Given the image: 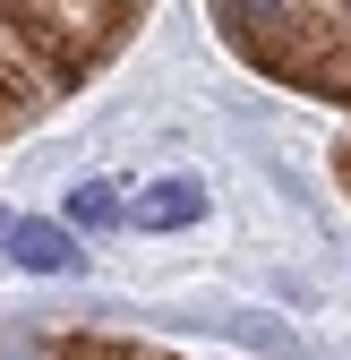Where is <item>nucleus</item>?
I'll return each instance as SVG.
<instances>
[{"label":"nucleus","mask_w":351,"mask_h":360,"mask_svg":"<svg viewBox=\"0 0 351 360\" xmlns=\"http://www.w3.org/2000/svg\"><path fill=\"white\" fill-rule=\"evenodd\" d=\"M69 214H77V223H103V214H120V189H112V180H95V189L69 198Z\"/></svg>","instance_id":"obj_6"},{"label":"nucleus","mask_w":351,"mask_h":360,"mask_svg":"<svg viewBox=\"0 0 351 360\" xmlns=\"http://www.w3.org/2000/svg\"><path fill=\"white\" fill-rule=\"evenodd\" d=\"M343 189H351V146H343Z\"/></svg>","instance_id":"obj_7"},{"label":"nucleus","mask_w":351,"mask_h":360,"mask_svg":"<svg viewBox=\"0 0 351 360\" xmlns=\"http://www.w3.org/2000/svg\"><path fill=\"white\" fill-rule=\"evenodd\" d=\"M0 249H9L26 275H77V240L60 223H0Z\"/></svg>","instance_id":"obj_4"},{"label":"nucleus","mask_w":351,"mask_h":360,"mask_svg":"<svg viewBox=\"0 0 351 360\" xmlns=\"http://www.w3.org/2000/svg\"><path fill=\"white\" fill-rule=\"evenodd\" d=\"M197 214H206V189H197L189 172H171L163 189L138 198V214H128V223H138V232H171V223H197Z\"/></svg>","instance_id":"obj_5"},{"label":"nucleus","mask_w":351,"mask_h":360,"mask_svg":"<svg viewBox=\"0 0 351 360\" xmlns=\"http://www.w3.org/2000/svg\"><path fill=\"white\" fill-rule=\"evenodd\" d=\"M0 360H189V352H154L128 335H43V326H0Z\"/></svg>","instance_id":"obj_3"},{"label":"nucleus","mask_w":351,"mask_h":360,"mask_svg":"<svg viewBox=\"0 0 351 360\" xmlns=\"http://www.w3.org/2000/svg\"><path fill=\"white\" fill-rule=\"evenodd\" d=\"M146 9L154 0H0V138L60 112Z\"/></svg>","instance_id":"obj_1"},{"label":"nucleus","mask_w":351,"mask_h":360,"mask_svg":"<svg viewBox=\"0 0 351 360\" xmlns=\"http://www.w3.org/2000/svg\"><path fill=\"white\" fill-rule=\"evenodd\" d=\"M206 9L257 77L351 103V0H206Z\"/></svg>","instance_id":"obj_2"}]
</instances>
